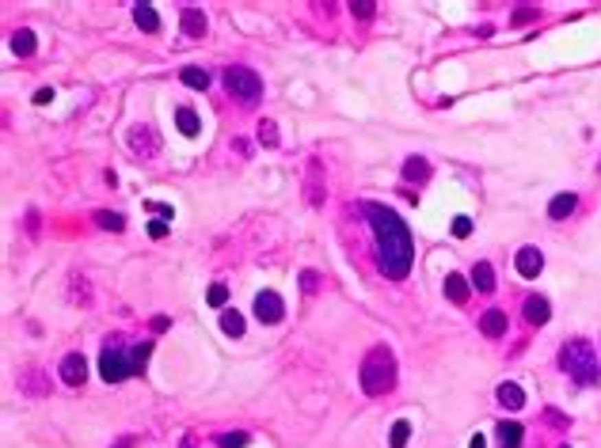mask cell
<instances>
[{
    "mask_svg": "<svg viewBox=\"0 0 601 448\" xmlns=\"http://www.w3.org/2000/svg\"><path fill=\"white\" fill-rule=\"evenodd\" d=\"M179 76H183V84H187V88H194V91H206L209 88V73H206V69H198V65H187Z\"/></svg>",
    "mask_w": 601,
    "mask_h": 448,
    "instance_id": "obj_23",
    "label": "cell"
},
{
    "mask_svg": "<svg viewBox=\"0 0 601 448\" xmlns=\"http://www.w3.org/2000/svg\"><path fill=\"white\" fill-rule=\"evenodd\" d=\"M247 440H251V437H247V433H221V437H217V448H244L247 445Z\"/></svg>",
    "mask_w": 601,
    "mask_h": 448,
    "instance_id": "obj_29",
    "label": "cell"
},
{
    "mask_svg": "<svg viewBox=\"0 0 601 448\" xmlns=\"http://www.w3.org/2000/svg\"><path fill=\"white\" fill-rule=\"evenodd\" d=\"M145 209H152V213H160V217H168V220H172V205H160V202H145Z\"/></svg>",
    "mask_w": 601,
    "mask_h": 448,
    "instance_id": "obj_37",
    "label": "cell"
},
{
    "mask_svg": "<svg viewBox=\"0 0 601 448\" xmlns=\"http://www.w3.org/2000/svg\"><path fill=\"white\" fill-rule=\"evenodd\" d=\"M358 384H362L365 395H388L396 388V357L388 346H373L370 353L362 357V368H358Z\"/></svg>",
    "mask_w": 601,
    "mask_h": 448,
    "instance_id": "obj_3",
    "label": "cell"
},
{
    "mask_svg": "<svg viewBox=\"0 0 601 448\" xmlns=\"http://www.w3.org/2000/svg\"><path fill=\"white\" fill-rule=\"evenodd\" d=\"M175 126H179L183 137H198V130H202V126H198V115L190 106H179V110H175Z\"/></svg>",
    "mask_w": 601,
    "mask_h": 448,
    "instance_id": "obj_20",
    "label": "cell"
},
{
    "mask_svg": "<svg viewBox=\"0 0 601 448\" xmlns=\"http://www.w3.org/2000/svg\"><path fill=\"white\" fill-rule=\"evenodd\" d=\"M560 368H563V373H567L575 384H598V380H601L598 350H593V342H586V338H571V342H563V350H560Z\"/></svg>",
    "mask_w": 601,
    "mask_h": 448,
    "instance_id": "obj_4",
    "label": "cell"
},
{
    "mask_svg": "<svg viewBox=\"0 0 601 448\" xmlns=\"http://www.w3.org/2000/svg\"><path fill=\"white\" fill-rule=\"evenodd\" d=\"M206 300H209V308H221L225 300H229V289L217 281V285H209V293H206Z\"/></svg>",
    "mask_w": 601,
    "mask_h": 448,
    "instance_id": "obj_31",
    "label": "cell"
},
{
    "mask_svg": "<svg viewBox=\"0 0 601 448\" xmlns=\"http://www.w3.org/2000/svg\"><path fill=\"white\" fill-rule=\"evenodd\" d=\"M468 448H487V440H484V437H479V433H476V437H472V445H468Z\"/></svg>",
    "mask_w": 601,
    "mask_h": 448,
    "instance_id": "obj_42",
    "label": "cell"
},
{
    "mask_svg": "<svg viewBox=\"0 0 601 448\" xmlns=\"http://www.w3.org/2000/svg\"><path fill=\"white\" fill-rule=\"evenodd\" d=\"M453 236H457V239L472 236V220H468V217H453Z\"/></svg>",
    "mask_w": 601,
    "mask_h": 448,
    "instance_id": "obj_35",
    "label": "cell"
},
{
    "mask_svg": "<svg viewBox=\"0 0 601 448\" xmlns=\"http://www.w3.org/2000/svg\"><path fill=\"white\" fill-rule=\"evenodd\" d=\"M130 148L141 156V160H152V156L160 152V137L152 126H133L130 130Z\"/></svg>",
    "mask_w": 601,
    "mask_h": 448,
    "instance_id": "obj_6",
    "label": "cell"
},
{
    "mask_svg": "<svg viewBox=\"0 0 601 448\" xmlns=\"http://www.w3.org/2000/svg\"><path fill=\"white\" fill-rule=\"evenodd\" d=\"M282 316H286V300H282L278 293H259L256 296V319L259 323H282Z\"/></svg>",
    "mask_w": 601,
    "mask_h": 448,
    "instance_id": "obj_7",
    "label": "cell"
},
{
    "mask_svg": "<svg viewBox=\"0 0 601 448\" xmlns=\"http://www.w3.org/2000/svg\"><path fill=\"white\" fill-rule=\"evenodd\" d=\"M61 380L69 384V388H80L84 380H88V361H84V353H65V361H61Z\"/></svg>",
    "mask_w": 601,
    "mask_h": 448,
    "instance_id": "obj_8",
    "label": "cell"
},
{
    "mask_svg": "<svg viewBox=\"0 0 601 448\" xmlns=\"http://www.w3.org/2000/svg\"><path fill=\"white\" fill-rule=\"evenodd\" d=\"M350 12H354L358 19H373V12H377V4H373V0H354V4H350Z\"/></svg>",
    "mask_w": 601,
    "mask_h": 448,
    "instance_id": "obj_33",
    "label": "cell"
},
{
    "mask_svg": "<svg viewBox=\"0 0 601 448\" xmlns=\"http://www.w3.org/2000/svg\"><path fill=\"white\" fill-rule=\"evenodd\" d=\"M533 16H536V12H533V8H525V12H518V16H514V23H529Z\"/></svg>",
    "mask_w": 601,
    "mask_h": 448,
    "instance_id": "obj_40",
    "label": "cell"
},
{
    "mask_svg": "<svg viewBox=\"0 0 601 448\" xmlns=\"http://www.w3.org/2000/svg\"><path fill=\"white\" fill-rule=\"evenodd\" d=\"M407 437H411V425L400 418V422H392V433H388V440H392V448H404Z\"/></svg>",
    "mask_w": 601,
    "mask_h": 448,
    "instance_id": "obj_27",
    "label": "cell"
},
{
    "mask_svg": "<svg viewBox=\"0 0 601 448\" xmlns=\"http://www.w3.org/2000/svg\"><path fill=\"white\" fill-rule=\"evenodd\" d=\"M99 224V228H107V232H122L126 228V220L122 213H107V209H95V217H91Z\"/></svg>",
    "mask_w": 601,
    "mask_h": 448,
    "instance_id": "obj_24",
    "label": "cell"
},
{
    "mask_svg": "<svg viewBox=\"0 0 601 448\" xmlns=\"http://www.w3.org/2000/svg\"><path fill=\"white\" fill-rule=\"evenodd\" d=\"M544 422H548V425H556V429H567V425H571V418H567V414H560V410H544Z\"/></svg>",
    "mask_w": 601,
    "mask_h": 448,
    "instance_id": "obj_34",
    "label": "cell"
},
{
    "mask_svg": "<svg viewBox=\"0 0 601 448\" xmlns=\"http://www.w3.org/2000/svg\"><path fill=\"white\" fill-rule=\"evenodd\" d=\"M479 331H484L487 338H503L506 334V311L503 308H487L484 316H479Z\"/></svg>",
    "mask_w": 601,
    "mask_h": 448,
    "instance_id": "obj_10",
    "label": "cell"
},
{
    "mask_svg": "<svg viewBox=\"0 0 601 448\" xmlns=\"http://www.w3.org/2000/svg\"><path fill=\"white\" fill-rule=\"evenodd\" d=\"M575 205H578V198L571 194V190H567V194H556L552 205H548V217H552V220H567L571 213H575Z\"/></svg>",
    "mask_w": 601,
    "mask_h": 448,
    "instance_id": "obj_16",
    "label": "cell"
},
{
    "mask_svg": "<svg viewBox=\"0 0 601 448\" xmlns=\"http://www.w3.org/2000/svg\"><path fill=\"white\" fill-rule=\"evenodd\" d=\"M152 331H168V316H157V319H152Z\"/></svg>",
    "mask_w": 601,
    "mask_h": 448,
    "instance_id": "obj_41",
    "label": "cell"
},
{
    "mask_svg": "<svg viewBox=\"0 0 601 448\" xmlns=\"http://www.w3.org/2000/svg\"><path fill=\"white\" fill-rule=\"evenodd\" d=\"M225 91L240 103H256L263 95V80H259L256 69H244V65H229L225 69Z\"/></svg>",
    "mask_w": 601,
    "mask_h": 448,
    "instance_id": "obj_5",
    "label": "cell"
},
{
    "mask_svg": "<svg viewBox=\"0 0 601 448\" xmlns=\"http://www.w3.org/2000/svg\"><path fill=\"white\" fill-rule=\"evenodd\" d=\"M49 99H54V91H49V88H38V91H34V103H38V106H46Z\"/></svg>",
    "mask_w": 601,
    "mask_h": 448,
    "instance_id": "obj_38",
    "label": "cell"
},
{
    "mask_svg": "<svg viewBox=\"0 0 601 448\" xmlns=\"http://www.w3.org/2000/svg\"><path fill=\"white\" fill-rule=\"evenodd\" d=\"M548 316H552V308H548V300H544V296H529V300H525V319L533 327H544V323H548Z\"/></svg>",
    "mask_w": 601,
    "mask_h": 448,
    "instance_id": "obj_15",
    "label": "cell"
},
{
    "mask_svg": "<svg viewBox=\"0 0 601 448\" xmlns=\"http://www.w3.org/2000/svg\"><path fill=\"white\" fill-rule=\"evenodd\" d=\"M472 281H476L479 293H491V289H495V266H491V262H476V270H472Z\"/></svg>",
    "mask_w": 601,
    "mask_h": 448,
    "instance_id": "obj_22",
    "label": "cell"
},
{
    "mask_svg": "<svg viewBox=\"0 0 601 448\" xmlns=\"http://www.w3.org/2000/svg\"><path fill=\"white\" fill-rule=\"evenodd\" d=\"M259 141H263L267 148H274V145H278V126H274L271 118H263V122H259Z\"/></svg>",
    "mask_w": 601,
    "mask_h": 448,
    "instance_id": "obj_28",
    "label": "cell"
},
{
    "mask_svg": "<svg viewBox=\"0 0 601 448\" xmlns=\"http://www.w3.org/2000/svg\"><path fill=\"white\" fill-rule=\"evenodd\" d=\"M495 433H499V445L503 448H521V433L525 429H521L518 422H499V429Z\"/></svg>",
    "mask_w": 601,
    "mask_h": 448,
    "instance_id": "obj_19",
    "label": "cell"
},
{
    "mask_svg": "<svg viewBox=\"0 0 601 448\" xmlns=\"http://www.w3.org/2000/svg\"><path fill=\"white\" fill-rule=\"evenodd\" d=\"M301 289L305 293H320V274L316 270H301Z\"/></svg>",
    "mask_w": 601,
    "mask_h": 448,
    "instance_id": "obj_32",
    "label": "cell"
},
{
    "mask_svg": "<svg viewBox=\"0 0 601 448\" xmlns=\"http://www.w3.org/2000/svg\"><path fill=\"white\" fill-rule=\"evenodd\" d=\"M27 232H31V236H38V213H27Z\"/></svg>",
    "mask_w": 601,
    "mask_h": 448,
    "instance_id": "obj_39",
    "label": "cell"
},
{
    "mask_svg": "<svg viewBox=\"0 0 601 448\" xmlns=\"http://www.w3.org/2000/svg\"><path fill=\"white\" fill-rule=\"evenodd\" d=\"M179 23H183V34H187V38H206V31H209L202 8H183L179 12Z\"/></svg>",
    "mask_w": 601,
    "mask_h": 448,
    "instance_id": "obj_9",
    "label": "cell"
},
{
    "mask_svg": "<svg viewBox=\"0 0 601 448\" xmlns=\"http://www.w3.org/2000/svg\"><path fill=\"white\" fill-rule=\"evenodd\" d=\"M544 270V255L536 251V247H521L518 251V274L521 277H536Z\"/></svg>",
    "mask_w": 601,
    "mask_h": 448,
    "instance_id": "obj_11",
    "label": "cell"
},
{
    "mask_svg": "<svg viewBox=\"0 0 601 448\" xmlns=\"http://www.w3.org/2000/svg\"><path fill=\"white\" fill-rule=\"evenodd\" d=\"M404 179L407 182H427L430 179V163L422 160V156H411V160L404 163Z\"/></svg>",
    "mask_w": 601,
    "mask_h": 448,
    "instance_id": "obj_21",
    "label": "cell"
},
{
    "mask_svg": "<svg viewBox=\"0 0 601 448\" xmlns=\"http://www.w3.org/2000/svg\"><path fill=\"white\" fill-rule=\"evenodd\" d=\"M560 448H567V445H560Z\"/></svg>",
    "mask_w": 601,
    "mask_h": 448,
    "instance_id": "obj_45",
    "label": "cell"
},
{
    "mask_svg": "<svg viewBox=\"0 0 601 448\" xmlns=\"http://www.w3.org/2000/svg\"><path fill=\"white\" fill-rule=\"evenodd\" d=\"M221 331H225V334H232V338H240V334H244V316L229 308V311L221 316Z\"/></svg>",
    "mask_w": 601,
    "mask_h": 448,
    "instance_id": "obj_25",
    "label": "cell"
},
{
    "mask_svg": "<svg viewBox=\"0 0 601 448\" xmlns=\"http://www.w3.org/2000/svg\"><path fill=\"white\" fill-rule=\"evenodd\" d=\"M12 49H16L19 58H31L34 49H38V38H34V31H27V27H19V31L12 34Z\"/></svg>",
    "mask_w": 601,
    "mask_h": 448,
    "instance_id": "obj_18",
    "label": "cell"
},
{
    "mask_svg": "<svg viewBox=\"0 0 601 448\" xmlns=\"http://www.w3.org/2000/svg\"><path fill=\"white\" fill-rule=\"evenodd\" d=\"M69 296H73V304H88V300H91V296H88V285H84V277L73 274V289H69Z\"/></svg>",
    "mask_w": 601,
    "mask_h": 448,
    "instance_id": "obj_30",
    "label": "cell"
},
{
    "mask_svg": "<svg viewBox=\"0 0 601 448\" xmlns=\"http://www.w3.org/2000/svg\"><path fill=\"white\" fill-rule=\"evenodd\" d=\"M362 213L370 217L373 239H377V262H381V270H385V277L404 281L407 270H411V255H415L407 224L400 220V213L381 205V202H365Z\"/></svg>",
    "mask_w": 601,
    "mask_h": 448,
    "instance_id": "obj_1",
    "label": "cell"
},
{
    "mask_svg": "<svg viewBox=\"0 0 601 448\" xmlns=\"http://www.w3.org/2000/svg\"><path fill=\"white\" fill-rule=\"evenodd\" d=\"M133 23H137L141 31H148V34L160 31V16H157L152 4H133Z\"/></svg>",
    "mask_w": 601,
    "mask_h": 448,
    "instance_id": "obj_13",
    "label": "cell"
},
{
    "mask_svg": "<svg viewBox=\"0 0 601 448\" xmlns=\"http://www.w3.org/2000/svg\"><path fill=\"white\" fill-rule=\"evenodd\" d=\"M495 395H499V403H503V407H510V410H521V407H525V391H521L514 380H503Z\"/></svg>",
    "mask_w": 601,
    "mask_h": 448,
    "instance_id": "obj_12",
    "label": "cell"
},
{
    "mask_svg": "<svg viewBox=\"0 0 601 448\" xmlns=\"http://www.w3.org/2000/svg\"><path fill=\"white\" fill-rule=\"evenodd\" d=\"M148 236H152V239H164V236H168V220H152V224H148Z\"/></svg>",
    "mask_w": 601,
    "mask_h": 448,
    "instance_id": "obj_36",
    "label": "cell"
},
{
    "mask_svg": "<svg viewBox=\"0 0 601 448\" xmlns=\"http://www.w3.org/2000/svg\"><path fill=\"white\" fill-rule=\"evenodd\" d=\"M445 296H449V300H453V304H468V296H472V285H468V281H464L461 274H449V277H445Z\"/></svg>",
    "mask_w": 601,
    "mask_h": 448,
    "instance_id": "obj_14",
    "label": "cell"
},
{
    "mask_svg": "<svg viewBox=\"0 0 601 448\" xmlns=\"http://www.w3.org/2000/svg\"><path fill=\"white\" fill-rule=\"evenodd\" d=\"M179 448H194V440H190V437H183V445Z\"/></svg>",
    "mask_w": 601,
    "mask_h": 448,
    "instance_id": "obj_43",
    "label": "cell"
},
{
    "mask_svg": "<svg viewBox=\"0 0 601 448\" xmlns=\"http://www.w3.org/2000/svg\"><path fill=\"white\" fill-rule=\"evenodd\" d=\"M19 391H23V395H34V399H38V395H46V384H42V373H38V368H27V373H19Z\"/></svg>",
    "mask_w": 601,
    "mask_h": 448,
    "instance_id": "obj_17",
    "label": "cell"
},
{
    "mask_svg": "<svg viewBox=\"0 0 601 448\" xmlns=\"http://www.w3.org/2000/svg\"><path fill=\"white\" fill-rule=\"evenodd\" d=\"M152 353V342H126V338H107L103 353H99V373L107 384H122L126 376L141 373V365Z\"/></svg>",
    "mask_w": 601,
    "mask_h": 448,
    "instance_id": "obj_2",
    "label": "cell"
},
{
    "mask_svg": "<svg viewBox=\"0 0 601 448\" xmlns=\"http://www.w3.org/2000/svg\"><path fill=\"white\" fill-rule=\"evenodd\" d=\"M316 175H320V163H308V202H313V205H320L324 202V194H320V179H316Z\"/></svg>",
    "mask_w": 601,
    "mask_h": 448,
    "instance_id": "obj_26",
    "label": "cell"
},
{
    "mask_svg": "<svg viewBox=\"0 0 601 448\" xmlns=\"http://www.w3.org/2000/svg\"><path fill=\"white\" fill-rule=\"evenodd\" d=\"M115 448H130V437H126V440H118V445Z\"/></svg>",
    "mask_w": 601,
    "mask_h": 448,
    "instance_id": "obj_44",
    "label": "cell"
}]
</instances>
